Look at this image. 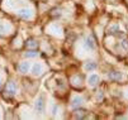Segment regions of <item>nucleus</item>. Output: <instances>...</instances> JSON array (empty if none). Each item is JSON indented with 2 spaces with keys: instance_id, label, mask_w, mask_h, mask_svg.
<instances>
[{
  "instance_id": "f257e3e1",
  "label": "nucleus",
  "mask_w": 128,
  "mask_h": 120,
  "mask_svg": "<svg viewBox=\"0 0 128 120\" xmlns=\"http://www.w3.org/2000/svg\"><path fill=\"white\" fill-rule=\"evenodd\" d=\"M15 94H16V83L13 82V81L8 82L6 87H5V96H8V97H13Z\"/></svg>"
},
{
  "instance_id": "f03ea898",
  "label": "nucleus",
  "mask_w": 128,
  "mask_h": 120,
  "mask_svg": "<svg viewBox=\"0 0 128 120\" xmlns=\"http://www.w3.org/2000/svg\"><path fill=\"white\" fill-rule=\"evenodd\" d=\"M16 14H18V16H20V18H23V19H30L33 16V11L30 9H28V8L19 9L16 11Z\"/></svg>"
},
{
  "instance_id": "7ed1b4c3",
  "label": "nucleus",
  "mask_w": 128,
  "mask_h": 120,
  "mask_svg": "<svg viewBox=\"0 0 128 120\" xmlns=\"http://www.w3.org/2000/svg\"><path fill=\"white\" fill-rule=\"evenodd\" d=\"M10 30H12V28H10V25H9L8 23L0 22V36H2V37L9 36V34H10Z\"/></svg>"
},
{
  "instance_id": "20e7f679",
  "label": "nucleus",
  "mask_w": 128,
  "mask_h": 120,
  "mask_svg": "<svg viewBox=\"0 0 128 120\" xmlns=\"http://www.w3.org/2000/svg\"><path fill=\"white\" fill-rule=\"evenodd\" d=\"M84 46H85V48H86V49H90V51L95 49L96 43H95V39L93 38V36H89V37H86V38H85V43H84Z\"/></svg>"
},
{
  "instance_id": "39448f33",
  "label": "nucleus",
  "mask_w": 128,
  "mask_h": 120,
  "mask_svg": "<svg viewBox=\"0 0 128 120\" xmlns=\"http://www.w3.org/2000/svg\"><path fill=\"white\" fill-rule=\"evenodd\" d=\"M36 110L41 114L44 111V99H43V96H40L36 100Z\"/></svg>"
},
{
  "instance_id": "423d86ee",
  "label": "nucleus",
  "mask_w": 128,
  "mask_h": 120,
  "mask_svg": "<svg viewBox=\"0 0 128 120\" xmlns=\"http://www.w3.org/2000/svg\"><path fill=\"white\" fill-rule=\"evenodd\" d=\"M42 72H43V67H42L41 63L33 64V67H32V73H33L34 76H41Z\"/></svg>"
},
{
  "instance_id": "0eeeda50",
  "label": "nucleus",
  "mask_w": 128,
  "mask_h": 120,
  "mask_svg": "<svg viewBox=\"0 0 128 120\" xmlns=\"http://www.w3.org/2000/svg\"><path fill=\"white\" fill-rule=\"evenodd\" d=\"M122 77H123V75L118 71H112V72L108 73V78L112 80V81H119Z\"/></svg>"
},
{
  "instance_id": "6e6552de",
  "label": "nucleus",
  "mask_w": 128,
  "mask_h": 120,
  "mask_svg": "<svg viewBox=\"0 0 128 120\" xmlns=\"http://www.w3.org/2000/svg\"><path fill=\"white\" fill-rule=\"evenodd\" d=\"M18 68H19V71L22 73H27L29 71V68H30V63L29 62H22L19 66H18Z\"/></svg>"
},
{
  "instance_id": "1a4fd4ad",
  "label": "nucleus",
  "mask_w": 128,
  "mask_h": 120,
  "mask_svg": "<svg viewBox=\"0 0 128 120\" xmlns=\"http://www.w3.org/2000/svg\"><path fill=\"white\" fill-rule=\"evenodd\" d=\"M82 101H84V99L81 96H75L74 99H72V101H71V106L72 108H78V106H80L82 104Z\"/></svg>"
},
{
  "instance_id": "9d476101",
  "label": "nucleus",
  "mask_w": 128,
  "mask_h": 120,
  "mask_svg": "<svg viewBox=\"0 0 128 120\" xmlns=\"http://www.w3.org/2000/svg\"><path fill=\"white\" fill-rule=\"evenodd\" d=\"M120 32V29H119V25H112L110 28H109V30H108V33L110 34V36H119V33Z\"/></svg>"
},
{
  "instance_id": "9b49d317",
  "label": "nucleus",
  "mask_w": 128,
  "mask_h": 120,
  "mask_svg": "<svg viewBox=\"0 0 128 120\" xmlns=\"http://www.w3.org/2000/svg\"><path fill=\"white\" fill-rule=\"evenodd\" d=\"M26 46H27V48H29V49H36V48L38 47V42L36 41V39H33V38H30V39L27 41Z\"/></svg>"
},
{
  "instance_id": "f8f14e48",
  "label": "nucleus",
  "mask_w": 128,
  "mask_h": 120,
  "mask_svg": "<svg viewBox=\"0 0 128 120\" xmlns=\"http://www.w3.org/2000/svg\"><path fill=\"white\" fill-rule=\"evenodd\" d=\"M99 82V76L98 75H90L89 76V85L90 86H95Z\"/></svg>"
},
{
  "instance_id": "ddd939ff",
  "label": "nucleus",
  "mask_w": 128,
  "mask_h": 120,
  "mask_svg": "<svg viewBox=\"0 0 128 120\" xmlns=\"http://www.w3.org/2000/svg\"><path fill=\"white\" fill-rule=\"evenodd\" d=\"M37 55H38V52H36L34 49H30V51H27V52L24 53V56L27 57V58H34V57H37Z\"/></svg>"
},
{
  "instance_id": "4468645a",
  "label": "nucleus",
  "mask_w": 128,
  "mask_h": 120,
  "mask_svg": "<svg viewBox=\"0 0 128 120\" xmlns=\"http://www.w3.org/2000/svg\"><path fill=\"white\" fill-rule=\"evenodd\" d=\"M86 115H88V113L85 110H78L75 113V118L76 119H84V118H86Z\"/></svg>"
},
{
  "instance_id": "2eb2a0df",
  "label": "nucleus",
  "mask_w": 128,
  "mask_h": 120,
  "mask_svg": "<svg viewBox=\"0 0 128 120\" xmlns=\"http://www.w3.org/2000/svg\"><path fill=\"white\" fill-rule=\"evenodd\" d=\"M85 68H86L88 71H93V70H95V68H96V63L95 62H86Z\"/></svg>"
},
{
  "instance_id": "dca6fc26",
  "label": "nucleus",
  "mask_w": 128,
  "mask_h": 120,
  "mask_svg": "<svg viewBox=\"0 0 128 120\" xmlns=\"http://www.w3.org/2000/svg\"><path fill=\"white\" fill-rule=\"evenodd\" d=\"M50 30L53 33V34H56V36H58V34H61V28L58 25H51Z\"/></svg>"
},
{
  "instance_id": "f3484780",
  "label": "nucleus",
  "mask_w": 128,
  "mask_h": 120,
  "mask_svg": "<svg viewBox=\"0 0 128 120\" xmlns=\"http://www.w3.org/2000/svg\"><path fill=\"white\" fill-rule=\"evenodd\" d=\"M120 44H122V47H123L124 49H128V41H127V39L122 41V43H120Z\"/></svg>"
},
{
  "instance_id": "a211bd4d",
  "label": "nucleus",
  "mask_w": 128,
  "mask_h": 120,
  "mask_svg": "<svg viewBox=\"0 0 128 120\" xmlns=\"http://www.w3.org/2000/svg\"><path fill=\"white\" fill-rule=\"evenodd\" d=\"M80 81H81V78H78V77H75L74 80H72V85H74V86H78V82L80 83Z\"/></svg>"
},
{
  "instance_id": "6ab92c4d",
  "label": "nucleus",
  "mask_w": 128,
  "mask_h": 120,
  "mask_svg": "<svg viewBox=\"0 0 128 120\" xmlns=\"http://www.w3.org/2000/svg\"><path fill=\"white\" fill-rule=\"evenodd\" d=\"M98 99H100V100L103 99V94H102V92H100V94H98Z\"/></svg>"
},
{
  "instance_id": "aec40b11",
  "label": "nucleus",
  "mask_w": 128,
  "mask_h": 120,
  "mask_svg": "<svg viewBox=\"0 0 128 120\" xmlns=\"http://www.w3.org/2000/svg\"><path fill=\"white\" fill-rule=\"evenodd\" d=\"M0 87H2V81H0Z\"/></svg>"
}]
</instances>
